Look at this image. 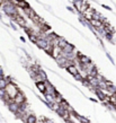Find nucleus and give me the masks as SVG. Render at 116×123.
<instances>
[{"instance_id":"f257e3e1","label":"nucleus","mask_w":116,"mask_h":123,"mask_svg":"<svg viewBox=\"0 0 116 123\" xmlns=\"http://www.w3.org/2000/svg\"><path fill=\"white\" fill-rule=\"evenodd\" d=\"M2 10L6 12V15L8 16V17H12V16H16L18 15V8L16 7L14 4H11V2H9V1H6L4 5H2Z\"/></svg>"},{"instance_id":"f03ea898","label":"nucleus","mask_w":116,"mask_h":123,"mask_svg":"<svg viewBox=\"0 0 116 123\" xmlns=\"http://www.w3.org/2000/svg\"><path fill=\"white\" fill-rule=\"evenodd\" d=\"M5 89H6V93H7V95L10 97L12 101H14V98L16 97V95L18 94V92L20 90V89H19V87L16 85L15 82H9V84L7 85V87H6Z\"/></svg>"},{"instance_id":"7ed1b4c3","label":"nucleus","mask_w":116,"mask_h":123,"mask_svg":"<svg viewBox=\"0 0 116 123\" xmlns=\"http://www.w3.org/2000/svg\"><path fill=\"white\" fill-rule=\"evenodd\" d=\"M10 18L12 19V20H15L16 24H17V25H19L20 27H23L24 30L28 27V25H27L26 20H25V19L23 18V17H22L20 15H19V14H18V15H16V16H12V17H10Z\"/></svg>"},{"instance_id":"20e7f679","label":"nucleus","mask_w":116,"mask_h":123,"mask_svg":"<svg viewBox=\"0 0 116 123\" xmlns=\"http://www.w3.org/2000/svg\"><path fill=\"white\" fill-rule=\"evenodd\" d=\"M55 113L60 116L62 120H64V121H68V120L71 119V115H70V113L68 112V110H64V108H62L61 106L58 108V111H56Z\"/></svg>"},{"instance_id":"39448f33","label":"nucleus","mask_w":116,"mask_h":123,"mask_svg":"<svg viewBox=\"0 0 116 123\" xmlns=\"http://www.w3.org/2000/svg\"><path fill=\"white\" fill-rule=\"evenodd\" d=\"M27 101V98H26V95L23 93L22 90H19L18 94L16 95V97L14 98V102L15 103H17L18 105H23V104H25Z\"/></svg>"},{"instance_id":"423d86ee","label":"nucleus","mask_w":116,"mask_h":123,"mask_svg":"<svg viewBox=\"0 0 116 123\" xmlns=\"http://www.w3.org/2000/svg\"><path fill=\"white\" fill-rule=\"evenodd\" d=\"M7 106H8V108H9V111H10L11 113H14L15 115L17 114V113H18L19 110H20V105H18L17 103H15L14 101L11 102V103H9Z\"/></svg>"},{"instance_id":"0eeeda50","label":"nucleus","mask_w":116,"mask_h":123,"mask_svg":"<svg viewBox=\"0 0 116 123\" xmlns=\"http://www.w3.org/2000/svg\"><path fill=\"white\" fill-rule=\"evenodd\" d=\"M23 10L25 11V15L28 16V18H29L30 20H33L34 17H35V16L37 15V12H35V10H34V9H32L30 7L25 8V9H23Z\"/></svg>"},{"instance_id":"6e6552de","label":"nucleus","mask_w":116,"mask_h":123,"mask_svg":"<svg viewBox=\"0 0 116 123\" xmlns=\"http://www.w3.org/2000/svg\"><path fill=\"white\" fill-rule=\"evenodd\" d=\"M95 94H96V96H97V98L98 99H99V101L101 102V103H103V102L105 101L106 99V95H105V93H104V92H103V90H100V89H98V88H96V89H95V92H94Z\"/></svg>"},{"instance_id":"1a4fd4ad","label":"nucleus","mask_w":116,"mask_h":123,"mask_svg":"<svg viewBox=\"0 0 116 123\" xmlns=\"http://www.w3.org/2000/svg\"><path fill=\"white\" fill-rule=\"evenodd\" d=\"M67 71L71 76H73V77H75L77 75H79V69L75 67V64H73V66H69V67L67 68Z\"/></svg>"},{"instance_id":"9d476101","label":"nucleus","mask_w":116,"mask_h":123,"mask_svg":"<svg viewBox=\"0 0 116 123\" xmlns=\"http://www.w3.org/2000/svg\"><path fill=\"white\" fill-rule=\"evenodd\" d=\"M35 85H36V88H37L38 92L44 95L45 92H46V86H45V82L44 81H38V82H35Z\"/></svg>"},{"instance_id":"9b49d317","label":"nucleus","mask_w":116,"mask_h":123,"mask_svg":"<svg viewBox=\"0 0 116 123\" xmlns=\"http://www.w3.org/2000/svg\"><path fill=\"white\" fill-rule=\"evenodd\" d=\"M89 24L91 25V27L94 28H100V27H104V23L100 22V20H95V19H90L89 20Z\"/></svg>"},{"instance_id":"f8f14e48","label":"nucleus","mask_w":116,"mask_h":123,"mask_svg":"<svg viewBox=\"0 0 116 123\" xmlns=\"http://www.w3.org/2000/svg\"><path fill=\"white\" fill-rule=\"evenodd\" d=\"M64 53H73L75 52V48L73 44H70V43H68V45L65 46V48L62 50Z\"/></svg>"},{"instance_id":"ddd939ff","label":"nucleus","mask_w":116,"mask_h":123,"mask_svg":"<svg viewBox=\"0 0 116 123\" xmlns=\"http://www.w3.org/2000/svg\"><path fill=\"white\" fill-rule=\"evenodd\" d=\"M68 43H69V42H68L65 38H64V37H61V36H60V38H59V43H58V46H60V48L63 50V49L68 45Z\"/></svg>"},{"instance_id":"4468645a","label":"nucleus","mask_w":116,"mask_h":123,"mask_svg":"<svg viewBox=\"0 0 116 123\" xmlns=\"http://www.w3.org/2000/svg\"><path fill=\"white\" fill-rule=\"evenodd\" d=\"M90 7V5L89 4H88V2H83V4H82V6H81V7H80V9H79V12H80V14H82V15H83V14H85V11H86L87 10V9H88V8H89Z\"/></svg>"},{"instance_id":"2eb2a0df","label":"nucleus","mask_w":116,"mask_h":123,"mask_svg":"<svg viewBox=\"0 0 116 123\" xmlns=\"http://www.w3.org/2000/svg\"><path fill=\"white\" fill-rule=\"evenodd\" d=\"M72 2H73V6H75V9H77V10H79V9H80V7L82 6V4L85 2V1H83V0H73Z\"/></svg>"},{"instance_id":"dca6fc26","label":"nucleus","mask_w":116,"mask_h":123,"mask_svg":"<svg viewBox=\"0 0 116 123\" xmlns=\"http://www.w3.org/2000/svg\"><path fill=\"white\" fill-rule=\"evenodd\" d=\"M26 123H37V117L34 115V114H30L28 116V119H27Z\"/></svg>"},{"instance_id":"f3484780","label":"nucleus","mask_w":116,"mask_h":123,"mask_svg":"<svg viewBox=\"0 0 116 123\" xmlns=\"http://www.w3.org/2000/svg\"><path fill=\"white\" fill-rule=\"evenodd\" d=\"M8 84H9V82L6 80V78H2L0 80V88H1V89H5V88L7 87Z\"/></svg>"},{"instance_id":"a211bd4d","label":"nucleus","mask_w":116,"mask_h":123,"mask_svg":"<svg viewBox=\"0 0 116 123\" xmlns=\"http://www.w3.org/2000/svg\"><path fill=\"white\" fill-rule=\"evenodd\" d=\"M105 37L107 38L108 41H110V42H112V41H113V34H112V33H107V34H106V35H105Z\"/></svg>"},{"instance_id":"6ab92c4d","label":"nucleus","mask_w":116,"mask_h":123,"mask_svg":"<svg viewBox=\"0 0 116 123\" xmlns=\"http://www.w3.org/2000/svg\"><path fill=\"white\" fill-rule=\"evenodd\" d=\"M6 94H7L6 93V89H1V88H0V98H2Z\"/></svg>"},{"instance_id":"aec40b11","label":"nucleus","mask_w":116,"mask_h":123,"mask_svg":"<svg viewBox=\"0 0 116 123\" xmlns=\"http://www.w3.org/2000/svg\"><path fill=\"white\" fill-rule=\"evenodd\" d=\"M8 25H9V26H10V27H11V28H12V30H14V31H17V26H16V25H15V24H14V23H12V22H10V23H9V24H8Z\"/></svg>"},{"instance_id":"412c9836","label":"nucleus","mask_w":116,"mask_h":123,"mask_svg":"<svg viewBox=\"0 0 116 123\" xmlns=\"http://www.w3.org/2000/svg\"><path fill=\"white\" fill-rule=\"evenodd\" d=\"M101 7H103V8H105V9H107V10H109V11L112 10V8L109 7V6H106V5H101Z\"/></svg>"},{"instance_id":"4be33fe9","label":"nucleus","mask_w":116,"mask_h":123,"mask_svg":"<svg viewBox=\"0 0 116 123\" xmlns=\"http://www.w3.org/2000/svg\"><path fill=\"white\" fill-rule=\"evenodd\" d=\"M67 9H68V10H69V11H70V12H75V9H73V8H72V7H70V6H68V7H67Z\"/></svg>"},{"instance_id":"5701e85b","label":"nucleus","mask_w":116,"mask_h":123,"mask_svg":"<svg viewBox=\"0 0 116 123\" xmlns=\"http://www.w3.org/2000/svg\"><path fill=\"white\" fill-rule=\"evenodd\" d=\"M0 77H5L4 76V70H2V68L0 67Z\"/></svg>"},{"instance_id":"b1692460","label":"nucleus","mask_w":116,"mask_h":123,"mask_svg":"<svg viewBox=\"0 0 116 123\" xmlns=\"http://www.w3.org/2000/svg\"><path fill=\"white\" fill-rule=\"evenodd\" d=\"M6 2V0H0V7H2V5Z\"/></svg>"},{"instance_id":"393cba45","label":"nucleus","mask_w":116,"mask_h":123,"mask_svg":"<svg viewBox=\"0 0 116 123\" xmlns=\"http://www.w3.org/2000/svg\"><path fill=\"white\" fill-rule=\"evenodd\" d=\"M90 101H91V102H94V103H98L97 99H95V98H91V97H90Z\"/></svg>"},{"instance_id":"a878e982","label":"nucleus","mask_w":116,"mask_h":123,"mask_svg":"<svg viewBox=\"0 0 116 123\" xmlns=\"http://www.w3.org/2000/svg\"><path fill=\"white\" fill-rule=\"evenodd\" d=\"M19 40H20V41H22V42H24V43L26 42V40H25V37H23V36H20V38H19Z\"/></svg>"},{"instance_id":"bb28decb","label":"nucleus","mask_w":116,"mask_h":123,"mask_svg":"<svg viewBox=\"0 0 116 123\" xmlns=\"http://www.w3.org/2000/svg\"><path fill=\"white\" fill-rule=\"evenodd\" d=\"M49 123H55V122H54V121H52V120H51V121H50Z\"/></svg>"},{"instance_id":"cd10ccee","label":"nucleus","mask_w":116,"mask_h":123,"mask_svg":"<svg viewBox=\"0 0 116 123\" xmlns=\"http://www.w3.org/2000/svg\"><path fill=\"white\" fill-rule=\"evenodd\" d=\"M1 18H2V16H1V14H0V19H1Z\"/></svg>"},{"instance_id":"c85d7f7f","label":"nucleus","mask_w":116,"mask_h":123,"mask_svg":"<svg viewBox=\"0 0 116 123\" xmlns=\"http://www.w3.org/2000/svg\"><path fill=\"white\" fill-rule=\"evenodd\" d=\"M89 123H91V121H90V122H89Z\"/></svg>"}]
</instances>
